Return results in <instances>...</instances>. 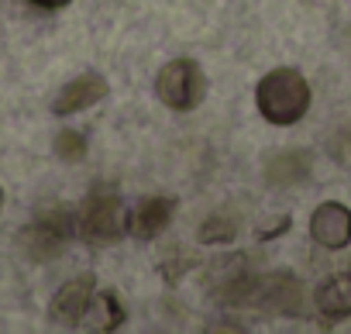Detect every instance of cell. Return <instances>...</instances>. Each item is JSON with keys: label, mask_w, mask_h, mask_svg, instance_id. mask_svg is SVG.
<instances>
[{"label": "cell", "mask_w": 351, "mask_h": 334, "mask_svg": "<svg viewBox=\"0 0 351 334\" xmlns=\"http://www.w3.org/2000/svg\"><path fill=\"white\" fill-rule=\"evenodd\" d=\"M155 93L172 110H193L207 97V76L193 59H172L158 69Z\"/></svg>", "instance_id": "3"}, {"label": "cell", "mask_w": 351, "mask_h": 334, "mask_svg": "<svg viewBox=\"0 0 351 334\" xmlns=\"http://www.w3.org/2000/svg\"><path fill=\"white\" fill-rule=\"evenodd\" d=\"M234 235H238V221L231 214H210L197 231L200 245H228V241H234Z\"/></svg>", "instance_id": "12"}, {"label": "cell", "mask_w": 351, "mask_h": 334, "mask_svg": "<svg viewBox=\"0 0 351 334\" xmlns=\"http://www.w3.org/2000/svg\"><path fill=\"white\" fill-rule=\"evenodd\" d=\"M28 4H35V8H42V11H59V8L73 4V0H28Z\"/></svg>", "instance_id": "15"}, {"label": "cell", "mask_w": 351, "mask_h": 334, "mask_svg": "<svg viewBox=\"0 0 351 334\" xmlns=\"http://www.w3.org/2000/svg\"><path fill=\"white\" fill-rule=\"evenodd\" d=\"M172 214H176V200L172 197H148L128 214V235H134L141 241H152V238H158L169 228Z\"/></svg>", "instance_id": "8"}, {"label": "cell", "mask_w": 351, "mask_h": 334, "mask_svg": "<svg viewBox=\"0 0 351 334\" xmlns=\"http://www.w3.org/2000/svg\"><path fill=\"white\" fill-rule=\"evenodd\" d=\"M107 80L100 76V73H93V69H86L83 76H76V80H69L59 93H56V100H52V110L59 114V117H69V114H80V110H86V107H93V104H100L104 97H107Z\"/></svg>", "instance_id": "6"}, {"label": "cell", "mask_w": 351, "mask_h": 334, "mask_svg": "<svg viewBox=\"0 0 351 334\" xmlns=\"http://www.w3.org/2000/svg\"><path fill=\"white\" fill-rule=\"evenodd\" d=\"M306 173H310V155L300 148H289V152H279L276 158H269V180L279 187L300 183V180H306Z\"/></svg>", "instance_id": "11"}, {"label": "cell", "mask_w": 351, "mask_h": 334, "mask_svg": "<svg viewBox=\"0 0 351 334\" xmlns=\"http://www.w3.org/2000/svg\"><path fill=\"white\" fill-rule=\"evenodd\" d=\"M56 155L62 158V162H80L83 155H86V138L80 134V131H73V128H62L59 134H56Z\"/></svg>", "instance_id": "13"}, {"label": "cell", "mask_w": 351, "mask_h": 334, "mask_svg": "<svg viewBox=\"0 0 351 334\" xmlns=\"http://www.w3.org/2000/svg\"><path fill=\"white\" fill-rule=\"evenodd\" d=\"M313 307L327 317V320H344L351 317V272H337L327 276L317 293H313Z\"/></svg>", "instance_id": "9"}, {"label": "cell", "mask_w": 351, "mask_h": 334, "mask_svg": "<svg viewBox=\"0 0 351 334\" xmlns=\"http://www.w3.org/2000/svg\"><path fill=\"white\" fill-rule=\"evenodd\" d=\"M286 228H289V217H279L276 224H269V228H258V238H262V241H269V238H279Z\"/></svg>", "instance_id": "14"}, {"label": "cell", "mask_w": 351, "mask_h": 334, "mask_svg": "<svg viewBox=\"0 0 351 334\" xmlns=\"http://www.w3.org/2000/svg\"><path fill=\"white\" fill-rule=\"evenodd\" d=\"M76 235L90 245H110L128 235V214L121 193L110 187H93L76 214Z\"/></svg>", "instance_id": "2"}, {"label": "cell", "mask_w": 351, "mask_h": 334, "mask_svg": "<svg viewBox=\"0 0 351 334\" xmlns=\"http://www.w3.org/2000/svg\"><path fill=\"white\" fill-rule=\"evenodd\" d=\"M124 317H128V310L121 307V300H117L114 293L104 289V293H93V300H90V307H86L80 327L107 334V331H117V327L124 324Z\"/></svg>", "instance_id": "10"}, {"label": "cell", "mask_w": 351, "mask_h": 334, "mask_svg": "<svg viewBox=\"0 0 351 334\" xmlns=\"http://www.w3.org/2000/svg\"><path fill=\"white\" fill-rule=\"evenodd\" d=\"M73 235H76V214L66 207H52V211L38 214L32 228L21 231V248L35 262H49L52 255H59L69 245Z\"/></svg>", "instance_id": "4"}, {"label": "cell", "mask_w": 351, "mask_h": 334, "mask_svg": "<svg viewBox=\"0 0 351 334\" xmlns=\"http://www.w3.org/2000/svg\"><path fill=\"white\" fill-rule=\"evenodd\" d=\"M310 235H313L317 245H324L330 252L344 248L351 241V211L344 204H337V200L320 204L313 211V217H310Z\"/></svg>", "instance_id": "7"}, {"label": "cell", "mask_w": 351, "mask_h": 334, "mask_svg": "<svg viewBox=\"0 0 351 334\" xmlns=\"http://www.w3.org/2000/svg\"><path fill=\"white\" fill-rule=\"evenodd\" d=\"M0 207H4V190H0Z\"/></svg>", "instance_id": "16"}, {"label": "cell", "mask_w": 351, "mask_h": 334, "mask_svg": "<svg viewBox=\"0 0 351 334\" xmlns=\"http://www.w3.org/2000/svg\"><path fill=\"white\" fill-rule=\"evenodd\" d=\"M255 100L269 124L289 128V124L303 121V114L310 110V83L303 80L300 69L282 66V69H272L269 76H262Z\"/></svg>", "instance_id": "1"}, {"label": "cell", "mask_w": 351, "mask_h": 334, "mask_svg": "<svg viewBox=\"0 0 351 334\" xmlns=\"http://www.w3.org/2000/svg\"><path fill=\"white\" fill-rule=\"evenodd\" d=\"M93 293H97L93 272L69 279L56 293V300H52V324H59V327H80L83 324V313H86V307L93 300Z\"/></svg>", "instance_id": "5"}]
</instances>
